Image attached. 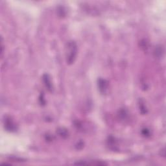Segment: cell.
Masks as SVG:
<instances>
[{
    "label": "cell",
    "mask_w": 166,
    "mask_h": 166,
    "mask_svg": "<svg viewBox=\"0 0 166 166\" xmlns=\"http://www.w3.org/2000/svg\"><path fill=\"white\" fill-rule=\"evenodd\" d=\"M43 80H44V84L46 85V88L48 89V90L51 91L53 89V86H52V83H51L50 76H49L48 74H45L43 76Z\"/></svg>",
    "instance_id": "obj_4"
},
{
    "label": "cell",
    "mask_w": 166,
    "mask_h": 166,
    "mask_svg": "<svg viewBox=\"0 0 166 166\" xmlns=\"http://www.w3.org/2000/svg\"><path fill=\"white\" fill-rule=\"evenodd\" d=\"M98 87L101 94H106L108 90V82L106 80L100 79L98 81Z\"/></svg>",
    "instance_id": "obj_3"
},
{
    "label": "cell",
    "mask_w": 166,
    "mask_h": 166,
    "mask_svg": "<svg viewBox=\"0 0 166 166\" xmlns=\"http://www.w3.org/2000/svg\"><path fill=\"white\" fill-rule=\"evenodd\" d=\"M5 127L9 131H15L16 130V126L11 118H7L5 119Z\"/></svg>",
    "instance_id": "obj_2"
},
{
    "label": "cell",
    "mask_w": 166,
    "mask_h": 166,
    "mask_svg": "<svg viewBox=\"0 0 166 166\" xmlns=\"http://www.w3.org/2000/svg\"><path fill=\"white\" fill-rule=\"evenodd\" d=\"M77 54V46L75 42L70 41L67 44L66 50V62L68 64H72L74 62Z\"/></svg>",
    "instance_id": "obj_1"
},
{
    "label": "cell",
    "mask_w": 166,
    "mask_h": 166,
    "mask_svg": "<svg viewBox=\"0 0 166 166\" xmlns=\"http://www.w3.org/2000/svg\"><path fill=\"white\" fill-rule=\"evenodd\" d=\"M59 135L62 136V137H64V136H67V134H68V132L67 131L64 130V129H59Z\"/></svg>",
    "instance_id": "obj_5"
},
{
    "label": "cell",
    "mask_w": 166,
    "mask_h": 166,
    "mask_svg": "<svg viewBox=\"0 0 166 166\" xmlns=\"http://www.w3.org/2000/svg\"><path fill=\"white\" fill-rule=\"evenodd\" d=\"M143 135H145V136H149V134H150V132H149V131L148 130V129H143Z\"/></svg>",
    "instance_id": "obj_7"
},
{
    "label": "cell",
    "mask_w": 166,
    "mask_h": 166,
    "mask_svg": "<svg viewBox=\"0 0 166 166\" xmlns=\"http://www.w3.org/2000/svg\"><path fill=\"white\" fill-rule=\"evenodd\" d=\"M140 110H141V112L142 114H145L146 112L145 110H146V108H145V106H144L143 104H142V103H141V105L140 106Z\"/></svg>",
    "instance_id": "obj_6"
}]
</instances>
